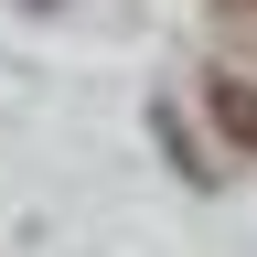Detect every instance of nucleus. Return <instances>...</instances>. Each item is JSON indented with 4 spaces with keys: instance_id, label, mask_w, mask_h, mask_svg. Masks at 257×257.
Instances as JSON below:
<instances>
[{
    "instance_id": "1",
    "label": "nucleus",
    "mask_w": 257,
    "mask_h": 257,
    "mask_svg": "<svg viewBox=\"0 0 257 257\" xmlns=\"http://www.w3.org/2000/svg\"><path fill=\"white\" fill-rule=\"evenodd\" d=\"M214 118H225V140H246V150H257V86L214 75Z\"/></svg>"
},
{
    "instance_id": "2",
    "label": "nucleus",
    "mask_w": 257,
    "mask_h": 257,
    "mask_svg": "<svg viewBox=\"0 0 257 257\" xmlns=\"http://www.w3.org/2000/svg\"><path fill=\"white\" fill-rule=\"evenodd\" d=\"M236 11H257V0H236Z\"/></svg>"
}]
</instances>
